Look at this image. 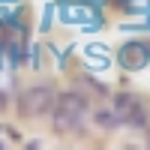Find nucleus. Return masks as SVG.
<instances>
[{
  "label": "nucleus",
  "instance_id": "nucleus-1",
  "mask_svg": "<svg viewBox=\"0 0 150 150\" xmlns=\"http://www.w3.org/2000/svg\"><path fill=\"white\" fill-rule=\"evenodd\" d=\"M87 111H90V99L81 90H63L57 93L54 108H51V126L57 135H72L81 129V123L87 120Z\"/></svg>",
  "mask_w": 150,
  "mask_h": 150
},
{
  "label": "nucleus",
  "instance_id": "nucleus-2",
  "mask_svg": "<svg viewBox=\"0 0 150 150\" xmlns=\"http://www.w3.org/2000/svg\"><path fill=\"white\" fill-rule=\"evenodd\" d=\"M54 99H57V90L51 84H33V87H27V90L18 96V114L24 120L48 117L51 108H54Z\"/></svg>",
  "mask_w": 150,
  "mask_h": 150
},
{
  "label": "nucleus",
  "instance_id": "nucleus-3",
  "mask_svg": "<svg viewBox=\"0 0 150 150\" xmlns=\"http://www.w3.org/2000/svg\"><path fill=\"white\" fill-rule=\"evenodd\" d=\"M111 108L117 111V117H120L123 126H129V129H147L150 114H147L144 102H141L135 93H129V90L114 93V96H111Z\"/></svg>",
  "mask_w": 150,
  "mask_h": 150
},
{
  "label": "nucleus",
  "instance_id": "nucleus-4",
  "mask_svg": "<svg viewBox=\"0 0 150 150\" xmlns=\"http://www.w3.org/2000/svg\"><path fill=\"white\" fill-rule=\"evenodd\" d=\"M117 63H120V69H126V72L147 69V63H150V42H144V39L123 42L120 51H117Z\"/></svg>",
  "mask_w": 150,
  "mask_h": 150
},
{
  "label": "nucleus",
  "instance_id": "nucleus-5",
  "mask_svg": "<svg viewBox=\"0 0 150 150\" xmlns=\"http://www.w3.org/2000/svg\"><path fill=\"white\" fill-rule=\"evenodd\" d=\"M93 123H96L99 129H120V126H123L114 108H102V111H96V114H93Z\"/></svg>",
  "mask_w": 150,
  "mask_h": 150
},
{
  "label": "nucleus",
  "instance_id": "nucleus-6",
  "mask_svg": "<svg viewBox=\"0 0 150 150\" xmlns=\"http://www.w3.org/2000/svg\"><path fill=\"white\" fill-rule=\"evenodd\" d=\"M6 105H9V96H6L3 90H0V111H6Z\"/></svg>",
  "mask_w": 150,
  "mask_h": 150
},
{
  "label": "nucleus",
  "instance_id": "nucleus-7",
  "mask_svg": "<svg viewBox=\"0 0 150 150\" xmlns=\"http://www.w3.org/2000/svg\"><path fill=\"white\" fill-rule=\"evenodd\" d=\"M147 147H150V141H147Z\"/></svg>",
  "mask_w": 150,
  "mask_h": 150
}]
</instances>
